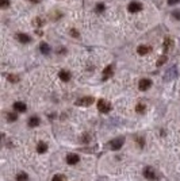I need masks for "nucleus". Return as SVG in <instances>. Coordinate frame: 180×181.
Masks as SVG:
<instances>
[{"instance_id":"nucleus-16","label":"nucleus","mask_w":180,"mask_h":181,"mask_svg":"<svg viewBox=\"0 0 180 181\" xmlns=\"http://www.w3.org/2000/svg\"><path fill=\"white\" fill-rule=\"evenodd\" d=\"M172 43H173V42H172V39H171V38H167L165 42H164V49L168 50V49H169V47L172 46Z\"/></svg>"},{"instance_id":"nucleus-26","label":"nucleus","mask_w":180,"mask_h":181,"mask_svg":"<svg viewBox=\"0 0 180 181\" xmlns=\"http://www.w3.org/2000/svg\"><path fill=\"white\" fill-rule=\"evenodd\" d=\"M180 2V0H169V2H168V4H176V3H179Z\"/></svg>"},{"instance_id":"nucleus-18","label":"nucleus","mask_w":180,"mask_h":181,"mask_svg":"<svg viewBox=\"0 0 180 181\" xmlns=\"http://www.w3.org/2000/svg\"><path fill=\"white\" fill-rule=\"evenodd\" d=\"M16 180L18 181H27V175H26V173H19V175L16 176Z\"/></svg>"},{"instance_id":"nucleus-21","label":"nucleus","mask_w":180,"mask_h":181,"mask_svg":"<svg viewBox=\"0 0 180 181\" xmlns=\"http://www.w3.org/2000/svg\"><path fill=\"white\" fill-rule=\"evenodd\" d=\"M8 6H10L8 0H0V7H2V8H7Z\"/></svg>"},{"instance_id":"nucleus-10","label":"nucleus","mask_w":180,"mask_h":181,"mask_svg":"<svg viewBox=\"0 0 180 181\" xmlns=\"http://www.w3.org/2000/svg\"><path fill=\"white\" fill-rule=\"evenodd\" d=\"M144 176H145L148 180H153V179H156V175H155V172L152 170V168H145V170H144Z\"/></svg>"},{"instance_id":"nucleus-12","label":"nucleus","mask_w":180,"mask_h":181,"mask_svg":"<svg viewBox=\"0 0 180 181\" xmlns=\"http://www.w3.org/2000/svg\"><path fill=\"white\" fill-rule=\"evenodd\" d=\"M39 124V118H37V116H31L29 119V126L30 127H35V126H38Z\"/></svg>"},{"instance_id":"nucleus-1","label":"nucleus","mask_w":180,"mask_h":181,"mask_svg":"<svg viewBox=\"0 0 180 181\" xmlns=\"http://www.w3.org/2000/svg\"><path fill=\"white\" fill-rule=\"evenodd\" d=\"M123 142H125V139L122 138H115V139H112V141L108 142V147H110L111 150H119L122 147L123 145Z\"/></svg>"},{"instance_id":"nucleus-9","label":"nucleus","mask_w":180,"mask_h":181,"mask_svg":"<svg viewBox=\"0 0 180 181\" xmlns=\"http://www.w3.org/2000/svg\"><path fill=\"white\" fill-rule=\"evenodd\" d=\"M16 38H18V41H19V42H22V43H29L30 41H31V38H30L27 34H23V32H19V34L16 35Z\"/></svg>"},{"instance_id":"nucleus-2","label":"nucleus","mask_w":180,"mask_h":181,"mask_svg":"<svg viewBox=\"0 0 180 181\" xmlns=\"http://www.w3.org/2000/svg\"><path fill=\"white\" fill-rule=\"evenodd\" d=\"M97 110L103 114H107L111 110V104L108 101L103 100V99H100V100H97Z\"/></svg>"},{"instance_id":"nucleus-19","label":"nucleus","mask_w":180,"mask_h":181,"mask_svg":"<svg viewBox=\"0 0 180 181\" xmlns=\"http://www.w3.org/2000/svg\"><path fill=\"white\" fill-rule=\"evenodd\" d=\"M167 62V55H163V57L159 58V61H157V66H161L163 64H165Z\"/></svg>"},{"instance_id":"nucleus-28","label":"nucleus","mask_w":180,"mask_h":181,"mask_svg":"<svg viewBox=\"0 0 180 181\" xmlns=\"http://www.w3.org/2000/svg\"><path fill=\"white\" fill-rule=\"evenodd\" d=\"M31 2H34V3H38V2H39V0H31Z\"/></svg>"},{"instance_id":"nucleus-6","label":"nucleus","mask_w":180,"mask_h":181,"mask_svg":"<svg viewBox=\"0 0 180 181\" xmlns=\"http://www.w3.org/2000/svg\"><path fill=\"white\" fill-rule=\"evenodd\" d=\"M151 50H152V47H151V46L141 45V46H138V49H137V53H138V54H141V55H145V54L151 53Z\"/></svg>"},{"instance_id":"nucleus-5","label":"nucleus","mask_w":180,"mask_h":181,"mask_svg":"<svg viewBox=\"0 0 180 181\" xmlns=\"http://www.w3.org/2000/svg\"><path fill=\"white\" fill-rule=\"evenodd\" d=\"M79 161H80V157H79L77 154H69V156L66 157V162H68L69 165H76Z\"/></svg>"},{"instance_id":"nucleus-13","label":"nucleus","mask_w":180,"mask_h":181,"mask_svg":"<svg viewBox=\"0 0 180 181\" xmlns=\"http://www.w3.org/2000/svg\"><path fill=\"white\" fill-rule=\"evenodd\" d=\"M47 150V145L46 143H43V142H39L38 145H37V151H38L39 154H42V153H45V151Z\"/></svg>"},{"instance_id":"nucleus-11","label":"nucleus","mask_w":180,"mask_h":181,"mask_svg":"<svg viewBox=\"0 0 180 181\" xmlns=\"http://www.w3.org/2000/svg\"><path fill=\"white\" fill-rule=\"evenodd\" d=\"M58 76H60V79H61L62 81H69L70 80V73L66 72V71H61L58 73Z\"/></svg>"},{"instance_id":"nucleus-23","label":"nucleus","mask_w":180,"mask_h":181,"mask_svg":"<svg viewBox=\"0 0 180 181\" xmlns=\"http://www.w3.org/2000/svg\"><path fill=\"white\" fill-rule=\"evenodd\" d=\"M52 181H65V180H64L62 176H58V175H57V176L53 177V180H52Z\"/></svg>"},{"instance_id":"nucleus-17","label":"nucleus","mask_w":180,"mask_h":181,"mask_svg":"<svg viewBox=\"0 0 180 181\" xmlns=\"http://www.w3.org/2000/svg\"><path fill=\"white\" fill-rule=\"evenodd\" d=\"M7 119H8L10 122H15L18 119V115H16V114H14V112H10L8 115H7Z\"/></svg>"},{"instance_id":"nucleus-8","label":"nucleus","mask_w":180,"mask_h":181,"mask_svg":"<svg viewBox=\"0 0 180 181\" xmlns=\"http://www.w3.org/2000/svg\"><path fill=\"white\" fill-rule=\"evenodd\" d=\"M14 110L16 111V112H25L26 111V104L22 101H16L14 103Z\"/></svg>"},{"instance_id":"nucleus-20","label":"nucleus","mask_w":180,"mask_h":181,"mask_svg":"<svg viewBox=\"0 0 180 181\" xmlns=\"http://www.w3.org/2000/svg\"><path fill=\"white\" fill-rule=\"evenodd\" d=\"M136 111L138 114H142L145 111V106L144 104H137V107H136Z\"/></svg>"},{"instance_id":"nucleus-4","label":"nucleus","mask_w":180,"mask_h":181,"mask_svg":"<svg viewBox=\"0 0 180 181\" xmlns=\"http://www.w3.org/2000/svg\"><path fill=\"white\" fill-rule=\"evenodd\" d=\"M127 10H129L130 12H138V11L142 10V4L141 3H137V2H132L127 6Z\"/></svg>"},{"instance_id":"nucleus-14","label":"nucleus","mask_w":180,"mask_h":181,"mask_svg":"<svg viewBox=\"0 0 180 181\" xmlns=\"http://www.w3.org/2000/svg\"><path fill=\"white\" fill-rule=\"evenodd\" d=\"M39 49H41V51H42L43 54H49V53H50V47H49V45H47V43H45V42L41 43Z\"/></svg>"},{"instance_id":"nucleus-3","label":"nucleus","mask_w":180,"mask_h":181,"mask_svg":"<svg viewBox=\"0 0 180 181\" xmlns=\"http://www.w3.org/2000/svg\"><path fill=\"white\" fill-rule=\"evenodd\" d=\"M151 87H152V81L149 79H142V80H140V83H138L140 91H148Z\"/></svg>"},{"instance_id":"nucleus-24","label":"nucleus","mask_w":180,"mask_h":181,"mask_svg":"<svg viewBox=\"0 0 180 181\" xmlns=\"http://www.w3.org/2000/svg\"><path fill=\"white\" fill-rule=\"evenodd\" d=\"M173 18L175 19H180V10L173 11Z\"/></svg>"},{"instance_id":"nucleus-7","label":"nucleus","mask_w":180,"mask_h":181,"mask_svg":"<svg viewBox=\"0 0 180 181\" xmlns=\"http://www.w3.org/2000/svg\"><path fill=\"white\" fill-rule=\"evenodd\" d=\"M93 103V97H91V96H88V97H83L80 99V100L77 101L79 106H91Z\"/></svg>"},{"instance_id":"nucleus-15","label":"nucleus","mask_w":180,"mask_h":181,"mask_svg":"<svg viewBox=\"0 0 180 181\" xmlns=\"http://www.w3.org/2000/svg\"><path fill=\"white\" fill-rule=\"evenodd\" d=\"M103 76H104V79H107V77L112 76V66H111V65H108L107 68H104V71H103Z\"/></svg>"},{"instance_id":"nucleus-27","label":"nucleus","mask_w":180,"mask_h":181,"mask_svg":"<svg viewBox=\"0 0 180 181\" xmlns=\"http://www.w3.org/2000/svg\"><path fill=\"white\" fill-rule=\"evenodd\" d=\"M70 32H72V35H73V37H79V32H77L76 30H72Z\"/></svg>"},{"instance_id":"nucleus-22","label":"nucleus","mask_w":180,"mask_h":181,"mask_svg":"<svg viewBox=\"0 0 180 181\" xmlns=\"http://www.w3.org/2000/svg\"><path fill=\"white\" fill-rule=\"evenodd\" d=\"M96 11H97V12H103V11H104V4H102V3L96 4Z\"/></svg>"},{"instance_id":"nucleus-25","label":"nucleus","mask_w":180,"mask_h":181,"mask_svg":"<svg viewBox=\"0 0 180 181\" xmlns=\"http://www.w3.org/2000/svg\"><path fill=\"white\" fill-rule=\"evenodd\" d=\"M8 80H10V81H12V83H16V81H18V77H16V76H14V75H12V76L10 75V76H8Z\"/></svg>"}]
</instances>
